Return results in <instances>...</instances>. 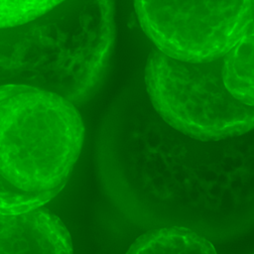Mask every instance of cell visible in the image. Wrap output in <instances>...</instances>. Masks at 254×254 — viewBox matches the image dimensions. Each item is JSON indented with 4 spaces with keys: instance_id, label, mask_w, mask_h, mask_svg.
Masks as SVG:
<instances>
[{
    "instance_id": "cell-2",
    "label": "cell",
    "mask_w": 254,
    "mask_h": 254,
    "mask_svg": "<svg viewBox=\"0 0 254 254\" xmlns=\"http://www.w3.org/2000/svg\"><path fill=\"white\" fill-rule=\"evenodd\" d=\"M114 0H64L27 22L0 28V87L24 85L74 105L101 85L115 45Z\"/></svg>"
},
{
    "instance_id": "cell-6",
    "label": "cell",
    "mask_w": 254,
    "mask_h": 254,
    "mask_svg": "<svg viewBox=\"0 0 254 254\" xmlns=\"http://www.w3.org/2000/svg\"><path fill=\"white\" fill-rule=\"evenodd\" d=\"M0 254H72L68 231L47 209L0 212Z\"/></svg>"
},
{
    "instance_id": "cell-7",
    "label": "cell",
    "mask_w": 254,
    "mask_h": 254,
    "mask_svg": "<svg viewBox=\"0 0 254 254\" xmlns=\"http://www.w3.org/2000/svg\"><path fill=\"white\" fill-rule=\"evenodd\" d=\"M221 75L231 96L254 108V19L221 58Z\"/></svg>"
},
{
    "instance_id": "cell-9",
    "label": "cell",
    "mask_w": 254,
    "mask_h": 254,
    "mask_svg": "<svg viewBox=\"0 0 254 254\" xmlns=\"http://www.w3.org/2000/svg\"><path fill=\"white\" fill-rule=\"evenodd\" d=\"M64 0H0V28L18 25L48 12Z\"/></svg>"
},
{
    "instance_id": "cell-8",
    "label": "cell",
    "mask_w": 254,
    "mask_h": 254,
    "mask_svg": "<svg viewBox=\"0 0 254 254\" xmlns=\"http://www.w3.org/2000/svg\"><path fill=\"white\" fill-rule=\"evenodd\" d=\"M125 254H217L212 242L181 226L152 228L139 236Z\"/></svg>"
},
{
    "instance_id": "cell-5",
    "label": "cell",
    "mask_w": 254,
    "mask_h": 254,
    "mask_svg": "<svg viewBox=\"0 0 254 254\" xmlns=\"http://www.w3.org/2000/svg\"><path fill=\"white\" fill-rule=\"evenodd\" d=\"M159 52L186 62L221 59L254 19V0H134Z\"/></svg>"
},
{
    "instance_id": "cell-3",
    "label": "cell",
    "mask_w": 254,
    "mask_h": 254,
    "mask_svg": "<svg viewBox=\"0 0 254 254\" xmlns=\"http://www.w3.org/2000/svg\"><path fill=\"white\" fill-rule=\"evenodd\" d=\"M84 125L74 104L40 88L0 87V212L36 209L64 187Z\"/></svg>"
},
{
    "instance_id": "cell-4",
    "label": "cell",
    "mask_w": 254,
    "mask_h": 254,
    "mask_svg": "<svg viewBox=\"0 0 254 254\" xmlns=\"http://www.w3.org/2000/svg\"><path fill=\"white\" fill-rule=\"evenodd\" d=\"M143 86L154 111L170 127L200 141H222L254 130V108L227 91L221 59L186 62L153 50Z\"/></svg>"
},
{
    "instance_id": "cell-1",
    "label": "cell",
    "mask_w": 254,
    "mask_h": 254,
    "mask_svg": "<svg viewBox=\"0 0 254 254\" xmlns=\"http://www.w3.org/2000/svg\"><path fill=\"white\" fill-rule=\"evenodd\" d=\"M96 150L107 190L134 223L186 227L213 240L254 225V130L193 139L166 124L143 83H133L109 105Z\"/></svg>"
}]
</instances>
